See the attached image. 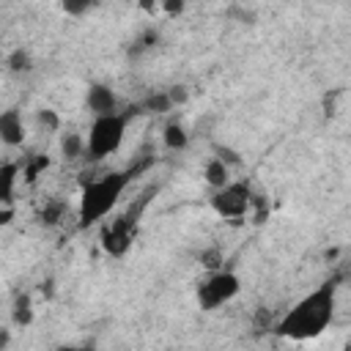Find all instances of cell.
<instances>
[{"label": "cell", "instance_id": "1", "mask_svg": "<svg viewBox=\"0 0 351 351\" xmlns=\"http://www.w3.org/2000/svg\"><path fill=\"white\" fill-rule=\"evenodd\" d=\"M335 315V282H324L307 296H302L285 318L277 324V332L291 340H310L318 337Z\"/></svg>", "mask_w": 351, "mask_h": 351}, {"label": "cell", "instance_id": "2", "mask_svg": "<svg viewBox=\"0 0 351 351\" xmlns=\"http://www.w3.org/2000/svg\"><path fill=\"white\" fill-rule=\"evenodd\" d=\"M134 170H115V173H104L93 181H88L80 192V206H77V225L80 228H90L99 219H104L115 203L121 200L123 189L132 184Z\"/></svg>", "mask_w": 351, "mask_h": 351}, {"label": "cell", "instance_id": "3", "mask_svg": "<svg viewBox=\"0 0 351 351\" xmlns=\"http://www.w3.org/2000/svg\"><path fill=\"white\" fill-rule=\"evenodd\" d=\"M129 115L132 112H112V115H99L93 118L90 123V132H88V148H85V159L88 162H101L107 156H112L121 143H123V132H126V123H129Z\"/></svg>", "mask_w": 351, "mask_h": 351}, {"label": "cell", "instance_id": "4", "mask_svg": "<svg viewBox=\"0 0 351 351\" xmlns=\"http://www.w3.org/2000/svg\"><path fill=\"white\" fill-rule=\"evenodd\" d=\"M252 195L255 192L247 181H228L211 195V208L230 222H241V217H247L252 208Z\"/></svg>", "mask_w": 351, "mask_h": 351}, {"label": "cell", "instance_id": "5", "mask_svg": "<svg viewBox=\"0 0 351 351\" xmlns=\"http://www.w3.org/2000/svg\"><path fill=\"white\" fill-rule=\"evenodd\" d=\"M239 291H241L239 277L228 269H217L197 285V304L203 310H217V307L228 304Z\"/></svg>", "mask_w": 351, "mask_h": 351}, {"label": "cell", "instance_id": "6", "mask_svg": "<svg viewBox=\"0 0 351 351\" xmlns=\"http://www.w3.org/2000/svg\"><path fill=\"white\" fill-rule=\"evenodd\" d=\"M134 236H137V219L121 214V217H115L110 225H104V230H101V247H104L107 255L121 258V255H126V250L132 247Z\"/></svg>", "mask_w": 351, "mask_h": 351}, {"label": "cell", "instance_id": "7", "mask_svg": "<svg viewBox=\"0 0 351 351\" xmlns=\"http://www.w3.org/2000/svg\"><path fill=\"white\" fill-rule=\"evenodd\" d=\"M85 104H88V110L93 112V118H99V115H112V112H118V99H115L112 88H107V85H99V82L88 88Z\"/></svg>", "mask_w": 351, "mask_h": 351}, {"label": "cell", "instance_id": "8", "mask_svg": "<svg viewBox=\"0 0 351 351\" xmlns=\"http://www.w3.org/2000/svg\"><path fill=\"white\" fill-rule=\"evenodd\" d=\"M0 140L8 148L22 145V140H25V123H22V112L19 110H5L0 115Z\"/></svg>", "mask_w": 351, "mask_h": 351}, {"label": "cell", "instance_id": "9", "mask_svg": "<svg viewBox=\"0 0 351 351\" xmlns=\"http://www.w3.org/2000/svg\"><path fill=\"white\" fill-rule=\"evenodd\" d=\"M22 173V165L16 162H3L0 165V203L3 206H11L14 200V184H16V176Z\"/></svg>", "mask_w": 351, "mask_h": 351}, {"label": "cell", "instance_id": "10", "mask_svg": "<svg viewBox=\"0 0 351 351\" xmlns=\"http://www.w3.org/2000/svg\"><path fill=\"white\" fill-rule=\"evenodd\" d=\"M49 167V156L47 154H30L22 162V181L25 184H36V178Z\"/></svg>", "mask_w": 351, "mask_h": 351}, {"label": "cell", "instance_id": "11", "mask_svg": "<svg viewBox=\"0 0 351 351\" xmlns=\"http://www.w3.org/2000/svg\"><path fill=\"white\" fill-rule=\"evenodd\" d=\"M228 165L222 162V159H208V165H206V170H203V176H206V181L214 186V189H219V186H225L228 181H230V176H228Z\"/></svg>", "mask_w": 351, "mask_h": 351}, {"label": "cell", "instance_id": "12", "mask_svg": "<svg viewBox=\"0 0 351 351\" xmlns=\"http://www.w3.org/2000/svg\"><path fill=\"white\" fill-rule=\"evenodd\" d=\"M11 321H14L16 326H27V324L33 321V302H30V296H27V293H19V296L14 299Z\"/></svg>", "mask_w": 351, "mask_h": 351}, {"label": "cell", "instance_id": "13", "mask_svg": "<svg viewBox=\"0 0 351 351\" xmlns=\"http://www.w3.org/2000/svg\"><path fill=\"white\" fill-rule=\"evenodd\" d=\"M85 148H88V143H85V137L82 134H77V132H69V134H63V143H60V151H63V156L71 162V159H80V156H85Z\"/></svg>", "mask_w": 351, "mask_h": 351}, {"label": "cell", "instance_id": "14", "mask_svg": "<svg viewBox=\"0 0 351 351\" xmlns=\"http://www.w3.org/2000/svg\"><path fill=\"white\" fill-rule=\"evenodd\" d=\"M173 107H176V104H173V99H170L167 90H162V93H151V96L143 101V110L156 112V115H165V112H170Z\"/></svg>", "mask_w": 351, "mask_h": 351}, {"label": "cell", "instance_id": "15", "mask_svg": "<svg viewBox=\"0 0 351 351\" xmlns=\"http://www.w3.org/2000/svg\"><path fill=\"white\" fill-rule=\"evenodd\" d=\"M186 143H189V137H186L181 123H167L165 126V145L170 151H181V148H186Z\"/></svg>", "mask_w": 351, "mask_h": 351}, {"label": "cell", "instance_id": "16", "mask_svg": "<svg viewBox=\"0 0 351 351\" xmlns=\"http://www.w3.org/2000/svg\"><path fill=\"white\" fill-rule=\"evenodd\" d=\"M63 214H66V206H63L60 200H49V203H44L38 219H41L44 225H58V222L63 219Z\"/></svg>", "mask_w": 351, "mask_h": 351}, {"label": "cell", "instance_id": "17", "mask_svg": "<svg viewBox=\"0 0 351 351\" xmlns=\"http://www.w3.org/2000/svg\"><path fill=\"white\" fill-rule=\"evenodd\" d=\"M8 69L11 71H30V55L25 52V49H14L11 55H8Z\"/></svg>", "mask_w": 351, "mask_h": 351}, {"label": "cell", "instance_id": "18", "mask_svg": "<svg viewBox=\"0 0 351 351\" xmlns=\"http://www.w3.org/2000/svg\"><path fill=\"white\" fill-rule=\"evenodd\" d=\"M96 5V0H63V11L69 16H82Z\"/></svg>", "mask_w": 351, "mask_h": 351}, {"label": "cell", "instance_id": "19", "mask_svg": "<svg viewBox=\"0 0 351 351\" xmlns=\"http://www.w3.org/2000/svg\"><path fill=\"white\" fill-rule=\"evenodd\" d=\"M222 261H225V255H222L217 247H211V250H206V252L200 255V263H203L208 271H217V269H222Z\"/></svg>", "mask_w": 351, "mask_h": 351}, {"label": "cell", "instance_id": "20", "mask_svg": "<svg viewBox=\"0 0 351 351\" xmlns=\"http://www.w3.org/2000/svg\"><path fill=\"white\" fill-rule=\"evenodd\" d=\"M214 156H217V159H222L228 167L241 165V156H239L233 148H228V145H214Z\"/></svg>", "mask_w": 351, "mask_h": 351}, {"label": "cell", "instance_id": "21", "mask_svg": "<svg viewBox=\"0 0 351 351\" xmlns=\"http://www.w3.org/2000/svg\"><path fill=\"white\" fill-rule=\"evenodd\" d=\"M38 123H41L47 132H58V129H60V118H58L52 110H38Z\"/></svg>", "mask_w": 351, "mask_h": 351}, {"label": "cell", "instance_id": "22", "mask_svg": "<svg viewBox=\"0 0 351 351\" xmlns=\"http://www.w3.org/2000/svg\"><path fill=\"white\" fill-rule=\"evenodd\" d=\"M250 211H255V214H252L255 222H263L266 214H269V208H266V197H263V195H252V208H250Z\"/></svg>", "mask_w": 351, "mask_h": 351}, {"label": "cell", "instance_id": "23", "mask_svg": "<svg viewBox=\"0 0 351 351\" xmlns=\"http://www.w3.org/2000/svg\"><path fill=\"white\" fill-rule=\"evenodd\" d=\"M184 0H162V11L167 14V16H178L181 11H184Z\"/></svg>", "mask_w": 351, "mask_h": 351}, {"label": "cell", "instance_id": "24", "mask_svg": "<svg viewBox=\"0 0 351 351\" xmlns=\"http://www.w3.org/2000/svg\"><path fill=\"white\" fill-rule=\"evenodd\" d=\"M167 93H170L173 104H184V101H186V88H184V85H176V88H170Z\"/></svg>", "mask_w": 351, "mask_h": 351}, {"label": "cell", "instance_id": "25", "mask_svg": "<svg viewBox=\"0 0 351 351\" xmlns=\"http://www.w3.org/2000/svg\"><path fill=\"white\" fill-rule=\"evenodd\" d=\"M156 5H162V0H140V8H143V11H148V14H154V11H156Z\"/></svg>", "mask_w": 351, "mask_h": 351}, {"label": "cell", "instance_id": "26", "mask_svg": "<svg viewBox=\"0 0 351 351\" xmlns=\"http://www.w3.org/2000/svg\"><path fill=\"white\" fill-rule=\"evenodd\" d=\"M348 280H351V271H348Z\"/></svg>", "mask_w": 351, "mask_h": 351}]
</instances>
